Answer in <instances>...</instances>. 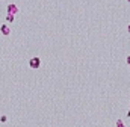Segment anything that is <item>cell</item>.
<instances>
[{
	"instance_id": "cell-2",
	"label": "cell",
	"mask_w": 130,
	"mask_h": 127,
	"mask_svg": "<svg viewBox=\"0 0 130 127\" xmlns=\"http://www.w3.org/2000/svg\"><path fill=\"white\" fill-rule=\"evenodd\" d=\"M15 12H18V8H17L15 5H9V6H8V14H15Z\"/></svg>"
},
{
	"instance_id": "cell-5",
	"label": "cell",
	"mask_w": 130,
	"mask_h": 127,
	"mask_svg": "<svg viewBox=\"0 0 130 127\" xmlns=\"http://www.w3.org/2000/svg\"><path fill=\"white\" fill-rule=\"evenodd\" d=\"M117 127H126V126L123 124V121H121V120H118L117 121Z\"/></svg>"
},
{
	"instance_id": "cell-9",
	"label": "cell",
	"mask_w": 130,
	"mask_h": 127,
	"mask_svg": "<svg viewBox=\"0 0 130 127\" xmlns=\"http://www.w3.org/2000/svg\"><path fill=\"white\" fill-rule=\"evenodd\" d=\"M129 32H130V26H129Z\"/></svg>"
},
{
	"instance_id": "cell-10",
	"label": "cell",
	"mask_w": 130,
	"mask_h": 127,
	"mask_svg": "<svg viewBox=\"0 0 130 127\" xmlns=\"http://www.w3.org/2000/svg\"><path fill=\"white\" fill-rule=\"evenodd\" d=\"M129 2H130V0H129Z\"/></svg>"
},
{
	"instance_id": "cell-6",
	"label": "cell",
	"mask_w": 130,
	"mask_h": 127,
	"mask_svg": "<svg viewBox=\"0 0 130 127\" xmlns=\"http://www.w3.org/2000/svg\"><path fill=\"white\" fill-rule=\"evenodd\" d=\"M6 18H8V21H14V15H12V14H8Z\"/></svg>"
},
{
	"instance_id": "cell-8",
	"label": "cell",
	"mask_w": 130,
	"mask_h": 127,
	"mask_svg": "<svg viewBox=\"0 0 130 127\" xmlns=\"http://www.w3.org/2000/svg\"><path fill=\"white\" fill-rule=\"evenodd\" d=\"M127 116H130V111H129V114H127Z\"/></svg>"
},
{
	"instance_id": "cell-3",
	"label": "cell",
	"mask_w": 130,
	"mask_h": 127,
	"mask_svg": "<svg viewBox=\"0 0 130 127\" xmlns=\"http://www.w3.org/2000/svg\"><path fill=\"white\" fill-rule=\"evenodd\" d=\"M0 32H2L3 35H9V33H11V29H9L6 24H2V27H0Z\"/></svg>"
},
{
	"instance_id": "cell-7",
	"label": "cell",
	"mask_w": 130,
	"mask_h": 127,
	"mask_svg": "<svg viewBox=\"0 0 130 127\" xmlns=\"http://www.w3.org/2000/svg\"><path fill=\"white\" fill-rule=\"evenodd\" d=\"M127 64L130 65V56H127Z\"/></svg>"
},
{
	"instance_id": "cell-1",
	"label": "cell",
	"mask_w": 130,
	"mask_h": 127,
	"mask_svg": "<svg viewBox=\"0 0 130 127\" xmlns=\"http://www.w3.org/2000/svg\"><path fill=\"white\" fill-rule=\"evenodd\" d=\"M29 65H30V68H39L41 67V59L39 58H32L30 61H29Z\"/></svg>"
},
{
	"instance_id": "cell-4",
	"label": "cell",
	"mask_w": 130,
	"mask_h": 127,
	"mask_svg": "<svg viewBox=\"0 0 130 127\" xmlns=\"http://www.w3.org/2000/svg\"><path fill=\"white\" fill-rule=\"evenodd\" d=\"M6 121H8V116H5V115L0 116V123H6Z\"/></svg>"
}]
</instances>
